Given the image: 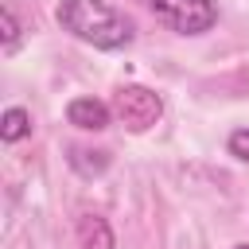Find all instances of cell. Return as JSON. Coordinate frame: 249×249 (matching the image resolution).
<instances>
[{
  "instance_id": "6da1fadb",
  "label": "cell",
  "mask_w": 249,
  "mask_h": 249,
  "mask_svg": "<svg viewBox=\"0 0 249 249\" xmlns=\"http://www.w3.org/2000/svg\"><path fill=\"white\" fill-rule=\"evenodd\" d=\"M58 23H62V31H70L74 39H82L97 51H121L136 35L132 19L105 0H62Z\"/></svg>"
},
{
  "instance_id": "9c48e42d",
  "label": "cell",
  "mask_w": 249,
  "mask_h": 249,
  "mask_svg": "<svg viewBox=\"0 0 249 249\" xmlns=\"http://www.w3.org/2000/svg\"><path fill=\"white\" fill-rule=\"evenodd\" d=\"M233 249H249V245H233Z\"/></svg>"
},
{
  "instance_id": "3957f363",
  "label": "cell",
  "mask_w": 249,
  "mask_h": 249,
  "mask_svg": "<svg viewBox=\"0 0 249 249\" xmlns=\"http://www.w3.org/2000/svg\"><path fill=\"white\" fill-rule=\"evenodd\" d=\"M113 113L128 132H148L163 117V101L148 86H121L117 97H113Z\"/></svg>"
},
{
  "instance_id": "52a82bcc",
  "label": "cell",
  "mask_w": 249,
  "mask_h": 249,
  "mask_svg": "<svg viewBox=\"0 0 249 249\" xmlns=\"http://www.w3.org/2000/svg\"><path fill=\"white\" fill-rule=\"evenodd\" d=\"M0 27H4V54H12L16 47H19V19H16V12H12V4H4L0 8Z\"/></svg>"
},
{
  "instance_id": "277c9868",
  "label": "cell",
  "mask_w": 249,
  "mask_h": 249,
  "mask_svg": "<svg viewBox=\"0 0 249 249\" xmlns=\"http://www.w3.org/2000/svg\"><path fill=\"white\" fill-rule=\"evenodd\" d=\"M109 117H113V109H109L105 101H97V97H74V101L66 105V121L78 124V128H86V132L109 128Z\"/></svg>"
},
{
  "instance_id": "7a4b0ae2",
  "label": "cell",
  "mask_w": 249,
  "mask_h": 249,
  "mask_svg": "<svg viewBox=\"0 0 249 249\" xmlns=\"http://www.w3.org/2000/svg\"><path fill=\"white\" fill-rule=\"evenodd\" d=\"M144 4L175 35H202L218 23V4L214 0H144Z\"/></svg>"
},
{
  "instance_id": "8992f818",
  "label": "cell",
  "mask_w": 249,
  "mask_h": 249,
  "mask_svg": "<svg viewBox=\"0 0 249 249\" xmlns=\"http://www.w3.org/2000/svg\"><path fill=\"white\" fill-rule=\"evenodd\" d=\"M27 132H31V113L19 109V105L4 109V117H0V140H4V144H16V140H23Z\"/></svg>"
},
{
  "instance_id": "ba28073f",
  "label": "cell",
  "mask_w": 249,
  "mask_h": 249,
  "mask_svg": "<svg viewBox=\"0 0 249 249\" xmlns=\"http://www.w3.org/2000/svg\"><path fill=\"white\" fill-rule=\"evenodd\" d=\"M230 156H237V160H245V163H249V128L230 132Z\"/></svg>"
},
{
  "instance_id": "5b68a950",
  "label": "cell",
  "mask_w": 249,
  "mask_h": 249,
  "mask_svg": "<svg viewBox=\"0 0 249 249\" xmlns=\"http://www.w3.org/2000/svg\"><path fill=\"white\" fill-rule=\"evenodd\" d=\"M74 233H78L82 249H113V230H109V222L101 214H82Z\"/></svg>"
}]
</instances>
